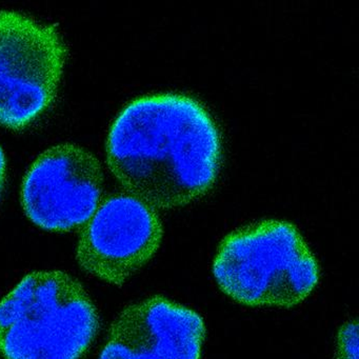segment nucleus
I'll return each mask as SVG.
<instances>
[{"instance_id": "f257e3e1", "label": "nucleus", "mask_w": 359, "mask_h": 359, "mask_svg": "<svg viewBox=\"0 0 359 359\" xmlns=\"http://www.w3.org/2000/svg\"><path fill=\"white\" fill-rule=\"evenodd\" d=\"M222 134L199 100L180 93L140 96L111 126L107 159L129 194L154 209L189 205L213 186Z\"/></svg>"}, {"instance_id": "f03ea898", "label": "nucleus", "mask_w": 359, "mask_h": 359, "mask_svg": "<svg viewBox=\"0 0 359 359\" xmlns=\"http://www.w3.org/2000/svg\"><path fill=\"white\" fill-rule=\"evenodd\" d=\"M100 319L89 294L62 271L27 275L0 302L6 359H83Z\"/></svg>"}, {"instance_id": "7ed1b4c3", "label": "nucleus", "mask_w": 359, "mask_h": 359, "mask_svg": "<svg viewBox=\"0 0 359 359\" xmlns=\"http://www.w3.org/2000/svg\"><path fill=\"white\" fill-rule=\"evenodd\" d=\"M213 274L220 289L239 304L292 308L314 291L320 270L297 228L271 219L224 237Z\"/></svg>"}, {"instance_id": "20e7f679", "label": "nucleus", "mask_w": 359, "mask_h": 359, "mask_svg": "<svg viewBox=\"0 0 359 359\" xmlns=\"http://www.w3.org/2000/svg\"><path fill=\"white\" fill-rule=\"evenodd\" d=\"M67 55L56 27L0 12V125L22 129L51 107Z\"/></svg>"}, {"instance_id": "39448f33", "label": "nucleus", "mask_w": 359, "mask_h": 359, "mask_svg": "<svg viewBox=\"0 0 359 359\" xmlns=\"http://www.w3.org/2000/svg\"><path fill=\"white\" fill-rule=\"evenodd\" d=\"M161 239L156 209L129 193L113 195L86 222L76 258L88 274L121 285L154 256Z\"/></svg>"}, {"instance_id": "423d86ee", "label": "nucleus", "mask_w": 359, "mask_h": 359, "mask_svg": "<svg viewBox=\"0 0 359 359\" xmlns=\"http://www.w3.org/2000/svg\"><path fill=\"white\" fill-rule=\"evenodd\" d=\"M104 173L83 147L62 144L41 153L25 176L22 203L36 226L70 231L83 226L102 203Z\"/></svg>"}, {"instance_id": "0eeeda50", "label": "nucleus", "mask_w": 359, "mask_h": 359, "mask_svg": "<svg viewBox=\"0 0 359 359\" xmlns=\"http://www.w3.org/2000/svg\"><path fill=\"white\" fill-rule=\"evenodd\" d=\"M205 336L198 313L154 296L121 311L100 359H201Z\"/></svg>"}, {"instance_id": "6e6552de", "label": "nucleus", "mask_w": 359, "mask_h": 359, "mask_svg": "<svg viewBox=\"0 0 359 359\" xmlns=\"http://www.w3.org/2000/svg\"><path fill=\"white\" fill-rule=\"evenodd\" d=\"M337 359H358V323L348 320L340 327L337 337Z\"/></svg>"}, {"instance_id": "1a4fd4ad", "label": "nucleus", "mask_w": 359, "mask_h": 359, "mask_svg": "<svg viewBox=\"0 0 359 359\" xmlns=\"http://www.w3.org/2000/svg\"><path fill=\"white\" fill-rule=\"evenodd\" d=\"M6 170H7V161H6L5 152L0 148V193L3 191L4 184H5Z\"/></svg>"}]
</instances>
